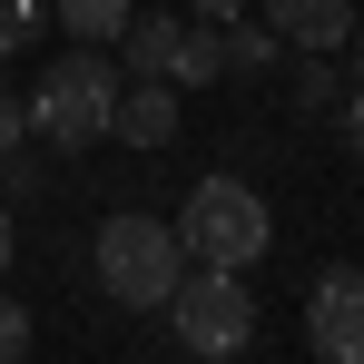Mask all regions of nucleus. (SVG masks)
Returning a JSON list of instances; mask_svg holds the SVG:
<instances>
[{"label": "nucleus", "mask_w": 364, "mask_h": 364, "mask_svg": "<svg viewBox=\"0 0 364 364\" xmlns=\"http://www.w3.org/2000/svg\"><path fill=\"white\" fill-rule=\"evenodd\" d=\"M335 128H345V148L364 158V89H345V99H335Z\"/></svg>", "instance_id": "nucleus-15"}, {"label": "nucleus", "mask_w": 364, "mask_h": 364, "mask_svg": "<svg viewBox=\"0 0 364 364\" xmlns=\"http://www.w3.org/2000/svg\"><path fill=\"white\" fill-rule=\"evenodd\" d=\"M256 20L286 50H345L355 40V0H256Z\"/></svg>", "instance_id": "nucleus-6"}, {"label": "nucleus", "mask_w": 364, "mask_h": 364, "mask_svg": "<svg viewBox=\"0 0 364 364\" xmlns=\"http://www.w3.org/2000/svg\"><path fill=\"white\" fill-rule=\"evenodd\" d=\"M10 246H20V227H10V197H0V266H10Z\"/></svg>", "instance_id": "nucleus-17"}, {"label": "nucleus", "mask_w": 364, "mask_h": 364, "mask_svg": "<svg viewBox=\"0 0 364 364\" xmlns=\"http://www.w3.org/2000/svg\"><path fill=\"white\" fill-rule=\"evenodd\" d=\"M335 99H345V69H335V50H315V60H296V109H305V119H325Z\"/></svg>", "instance_id": "nucleus-11"}, {"label": "nucleus", "mask_w": 364, "mask_h": 364, "mask_svg": "<svg viewBox=\"0 0 364 364\" xmlns=\"http://www.w3.org/2000/svg\"><path fill=\"white\" fill-rule=\"evenodd\" d=\"M109 119H119V60L109 50H69V60L40 69V89H30V138H50V148H99L109 138Z\"/></svg>", "instance_id": "nucleus-1"}, {"label": "nucleus", "mask_w": 364, "mask_h": 364, "mask_svg": "<svg viewBox=\"0 0 364 364\" xmlns=\"http://www.w3.org/2000/svg\"><path fill=\"white\" fill-rule=\"evenodd\" d=\"M305 345L325 364H364V266H325L305 286Z\"/></svg>", "instance_id": "nucleus-5"}, {"label": "nucleus", "mask_w": 364, "mask_h": 364, "mask_svg": "<svg viewBox=\"0 0 364 364\" xmlns=\"http://www.w3.org/2000/svg\"><path fill=\"white\" fill-rule=\"evenodd\" d=\"M187 20H237V10H256V0H178Z\"/></svg>", "instance_id": "nucleus-16"}, {"label": "nucleus", "mask_w": 364, "mask_h": 364, "mask_svg": "<svg viewBox=\"0 0 364 364\" xmlns=\"http://www.w3.org/2000/svg\"><path fill=\"white\" fill-rule=\"evenodd\" d=\"M20 138H30V109H20V89H10V79H0V158H10V148H20Z\"/></svg>", "instance_id": "nucleus-14"}, {"label": "nucleus", "mask_w": 364, "mask_h": 364, "mask_svg": "<svg viewBox=\"0 0 364 364\" xmlns=\"http://www.w3.org/2000/svg\"><path fill=\"white\" fill-rule=\"evenodd\" d=\"M345 50H355V69H364V10H355V40H345Z\"/></svg>", "instance_id": "nucleus-18"}, {"label": "nucleus", "mask_w": 364, "mask_h": 364, "mask_svg": "<svg viewBox=\"0 0 364 364\" xmlns=\"http://www.w3.org/2000/svg\"><path fill=\"white\" fill-rule=\"evenodd\" d=\"M20 355H30V305L0 296V364H20Z\"/></svg>", "instance_id": "nucleus-13"}, {"label": "nucleus", "mask_w": 364, "mask_h": 364, "mask_svg": "<svg viewBox=\"0 0 364 364\" xmlns=\"http://www.w3.org/2000/svg\"><path fill=\"white\" fill-rule=\"evenodd\" d=\"M266 69H286V40H276L256 10H237V20H227V79H266Z\"/></svg>", "instance_id": "nucleus-9"}, {"label": "nucleus", "mask_w": 364, "mask_h": 364, "mask_svg": "<svg viewBox=\"0 0 364 364\" xmlns=\"http://www.w3.org/2000/svg\"><path fill=\"white\" fill-rule=\"evenodd\" d=\"M187 246L168 217H148V207H119V217H99V296L109 305H168V286H178Z\"/></svg>", "instance_id": "nucleus-2"}, {"label": "nucleus", "mask_w": 364, "mask_h": 364, "mask_svg": "<svg viewBox=\"0 0 364 364\" xmlns=\"http://www.w3.org/2000/svg\"><path fill=\"white\" fill-rule=\"evenodd\" d=\"M178 10H138V20H128L119 30V50H128V69H138V79H168V60H178Z\"/></svg>", "instance_id": "nucleus-8"}, {"label": "nucleus", "mask_w": 364, "mask_h": 364, "mask_svg": "<svg viewBox=\"0 0 364 364\" xmlns=\"http://www.w3.org/2000/svg\"><path fill=\"white\" fill-rule=\"evenodd\" d=\"M109 138H119V148H168V138H178V89H168V79H119Z\"/></svg>", "instance_id": "nucleus-7"}, {"label": "nucleus", "mask_w": 364, "mask_h": 364, "mask_svg": "<svg viewBox=\"0 0 364 364\" xmlns=\"http://www.w3.org/2000/svg\"><path fill=\"white\" fill-rule=\"evenodd\" d=\"M168 305H178V345L207 364H227L256 345V296H246V266H178V286H168Z\"/></svg>", "instance_id": "nucleus-4"}, {"label": "nucleus", "mask_w": 364, "mask_h": 364, "mask_svg": "<svg viewBox=\"0 0 364 364\" xmlns=\"http://www.w3.org/2000/svg\"><path fill=\"white\" fill-rule=\"evenodd\" d=\"M266 237H276V217H266V197H256L246 178H197L187 187V207H178L187 266H256Z\"/></svg>", "instance_id": "nucleus-3"}, {"label": "nucleus", "mask_w": 364, "mask_h": 364, "mask_svg": "<svg viewBox=\"0 0 364 364\" xmlns=\"http://www.w3.org/2000/svg\"><path fill=\"white\" fill-rule=\"evenodd\" d=\"M50 20H60L69 40H89V50H119V30L138 10H128V0H50Z\"/></svg>", "instance_id": "nucleus-10"}, {"label": "nucleus", "mask_w": 364, "mask_h": 364, "mask_svg": "<svg viewBox=\"0 0 364 364\" xmlns=\"http://www.w3.org/2000/svg\"><path fill=\"white\" fill-rule=\"evenodd\" d=\"M40 30H50V0H0V60H10V50H30Z\"/></svg>", "instance_id": "nucleus-12"}]
</instances>
